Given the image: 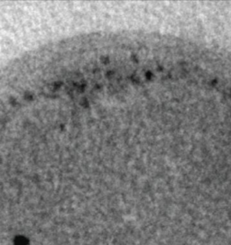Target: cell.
<instances>
[{
    "mask_svg": "<svg viewBox=\"0 0 231 245\" xmlns=\"http://www.w3.org/2000/svg\"><path fill=\"white\" fill-rule=\"evenodd\" d=\"M15 245H27L28 244V241L24 237H18L15 239Z\"/></svg>",
    "mask_w": 231,
    "mask_h": 245,
    "instance_id": "obj_1",
    "label": "cell"
}]
</instances>
